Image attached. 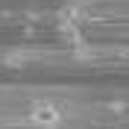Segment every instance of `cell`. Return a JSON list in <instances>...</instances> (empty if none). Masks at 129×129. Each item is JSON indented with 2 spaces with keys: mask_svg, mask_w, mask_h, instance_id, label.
Returning <instances> with one entry per match:
<instances>
[{
  "mask_svg": "<svg viewBox=\"0 0 129 129\" xmlns=\"http://www.w3.org/2000/svg\"><path fill=\"white\" fill-rule=\"evenodd\" d=\"M26 120H29L32 126L53 129V126H59L64 117H62V109H59V106L47 103V100H38V103H32L29 109H26Z\"/></svg>",
  "mask_w": 129,
  "mask_h": 129,
  "instance_id": "cell-1",
  "label": "cell"
},
{
  "mask_svg": "<svg viewBox=\"0 0 129 129\" xmlns=\"http://www.w3.org/2000/svg\"><path fill=\"white\" fill-rule=\"evenodd\" d=\"M6 64H12V68L26 64V53H12V56H6Z\"/></svg>",
  "mask_w": 129,
  "mask_h": 129,
  "instance_id": "cell-2",
  "label": "cell"
},
{
  "mask_svg": "<svg viewBox=\"0 0 129 129\" xmlns=\"http://www.w3.org/2000/svg\"><path fill=\"white\" fill-rule=\"evenodd\" d=\"M76 3H94V0H76Z\"/></svg>",
  "mask_w": 129,
  "mask_h": 129,
  "instance_id": "cell-3",
  "label": "cell"
}]
</instances>
